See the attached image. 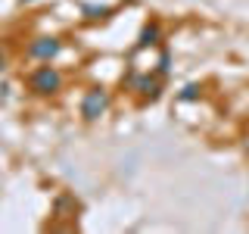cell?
Returning <instances> with one entry per match:
<instances>
[{
    "instance_id": "5b68a950",
    "label": "cell",
    "mask_w": 249,
    "mask_h": 234,
    "mask_svg": "<svg viewBox=\"0 0 249 234\" xmlns=\"http://www.w3.org/2000/svg\"><path fill=\"white\" fill-rule=\"evenodd\" d=\"M162 38V28L156 25V22H150V25H143V31H140V41H137V47H150V44H156Z\"/></svg>"
},
{
    "instance_id": "7a4b0ae2",
    "label": "cell",
    "mask_w": 249,
    "mask_h": 234,
    "mask_svg": "<svg viewBox=\"0 0 249 234\" xmlns=\"http://www.w3.org/2000/svg\"><path fill=\"white\" fill-rule=\"evenodd\" d=\"M109 106H112V94H109L106 88H90L88 94H84V100H81L84 122H97L100 116L109 113Z\"/></svg>"
},
{
    "instance_id": "ba28073f",
    "label": "cell",
    "mask_w": 249,
    "mask_h": 234,
    "mask_svg": "<svg viewBox=\"0 0 249 234\" xmlns=\"http://www.w3.org/2000/svg\"><path fill=\"white\" fill-rule=\"evenodd\" d=\"M22 3H35V0H22Z\"/></svg>"
},
{
    "instance_id": "277c9868",
    "label": "cell",
    "mask_w": 249,
    "mask_h": 234,
    "mask_svg": "<svg viewBox=\"0 0 249 234\" xmlns=\"http://www.w3.org/2000/svg\"><path fill=\"white\" fill-rule=\"evenodd\" d=\"M131 88H137V94H143V97L156 100L159 97V81H153V78H131Z\"/></svg>"
},
{
    "instance_id": "3957f363",
    "label": "cell",
    "mask_w": 249,
    "mask_h": 234,
    "mask_svg": "<svg viewBox=\"0 0 249 234\" xmlns=\"http://www.w3.org/2000/svg\"><path fill=\"white\" fill-rule=\"evenodd\" d=\"M59 53H62V41L53 38V35H41L28 44V57L37 59V62H53Z\"/></svg>"
},
{
    "instance_id": "9c48e42d",
    "label": "cell",
    "mask_w": 249,
    "mask_h": 234,
    "mask_svg": "<svg viewBox=\"0 0 249 234\" xmlns=\"http://www.w3.org/2000/svg\"><path fill=\"white\" fill-rule=\"evenodd\" d=\"M246 153H249V140H246Z\"/></svg>"
},
{
    "instance_id": "52a82bcc",
    "label": "cell",
    "mask_w": 249,
    "mask_h": 234,
    "mask_svg": "<svg viewBox=\"0 0 249 234\" xmlns=\"http://www.w3.org/2000/svg\"><path fill=\"white\" fill-rule=\"evenodd\" d=\"M0 69H3V50H0Z\"/></svg>"
},
{
    "instance_id": "6da1fadb",
    "label": "cell",
    "mask_w": 249,
    "mask_h": 234,
    "mask_svg": "<svg viewBox=\"0 0 249 234\" xmlns=\"http://www.w3.org/2000/svg\"><path fill=\"white\" fill-rule=\"evenodd\" d=\"M28 88L35 94H41V97H50V94H56L62 88V72L56 66H50V62H41V66L28 75Z\"/></svg>"
},
{
    "instance_id": "8992f818",
    "label": "cell",
    "mask_w": 249,
    "mask_h": 234,
    "mask_svg": "<svg viewBox=\"0 0 249 234\" xmlns=\"http://www.w3.org/2000/svg\"><path fill=\"white\" fill-rule=\"evenodd\" d=\"M196 97V84H190V88H184V94H181V100H193Z\"/></svg>"
}]
</instances>
